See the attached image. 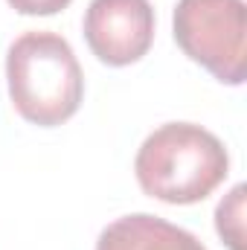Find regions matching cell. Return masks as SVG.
<instances>
[{
	"mask_svg": "<svg viewBox=\"0 0 247 250\" xmlns=\"http://www.w3.org/2000/svg\"><path fill=\"white\" fill-rule=\"evenodd\" d=\"M230 154L224 143L195 123H166L137 151L134 175L145 195L166 204H198L224 184Z\"/></svg>",
	"mask_w": 247,
	"mask_h": 250,
	"instance_id": "cell-1",
	"label": "cell"
},
{
	"mask_svg": "<svg viewBox=\"0 0 247 250\" xmlns=\"http://www.w3.org/2000/svg\"><path fill=\"white\" fill-rule=\"evenodd\" d=\"M6 79L15 111L41 128L67 123L84 96V76L73 47L47 29L23 32L9 47Z\"/></svg>",
	"mask_w": 247,
	"mask_h": 250,
	"instance_id": "cell-2",
	"label": "cell"
},
{
	"mask_svg": "<svg viewBox=\"0 0 247 250\" xmlns=\"http://www.w3.org/2000/svg\"><path fill=\"white\" fill-rule=\"evenodd\" d=\"M175 41L195 64L224 84L247 76V6L245 0H178Z\"/></svg>",
	"mask_w": 247,
	"mask_h": 250,
	"instance_id": "cell-3",
	"label": "cell"
},
{
	"mask_svg": "<svg viewBox=\"0 0 247 250\" xmlns=\"http://www.w3.org/2000/svg\"><path fill=\"white\" fill-rule=\"evenodd\" d=\"M84 41L111 67L140 62L154 41V9L148 0H90Z\"/></svg>",
	"mask_w": 247,
	"mask_h": 250,
	"instance_id": "cell-4",
	"label": "cell"
},
{
	"mask_svg": "<svg viewBox=\"0 0 247 250\" xmlns=\"http://www.w3.org/2000/svg\"><path fill=\"white\" fill-rule=\"evenodd\" d=\"M96 250H206L192 233L157 215H123L99 233Z\"/></svg>",
	"mask_w": 247,
	"mask_h": 250,
	"instance_id": "cell-5",
	"label": "cell"
},
{
	"mask_svg": "<svg viewBox=\"0 0 247 250\" xmlns=\"http://www.w3.org/2000/svg\"><path fill=\"white\" fill-rule=\"evenodd\" d=\"M245 184H239L215 209V230L230 250H245Z\"/></svg>",
	"mask_w": 247,
	"mask_h": 250,
	"instance_id": "cell-6",
	"label": "cell"
},
{
	"mask_svg": "<svg viewBox=\"0 0 247 250\" xmlns=\"http://www.w3.org/2000/svg\"><path fill=\"white\" fill-rule=\"evenodd\" d=\"M9 6L21 15H56L70 6V0H9Z\"/></svg>",
	"mask_w": 247,
	"mask_h": 250,
	"instance_id": "cell-7",
	"label": "cell"
}]
</instances>
